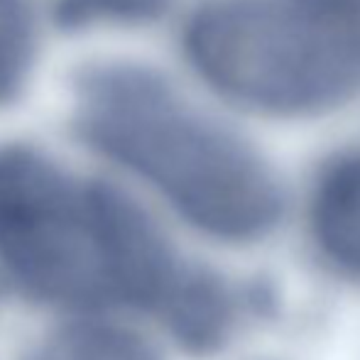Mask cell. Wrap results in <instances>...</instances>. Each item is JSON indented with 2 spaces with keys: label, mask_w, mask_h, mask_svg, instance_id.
<instances>
[{
  "label": "cell",
  "mask_w": 360,
  "mask_h": 360,
  "mask_svg": "<svg viewBox=\"0 0 360 360\" xmlns=\"http://www.w3.org/2000/svg\"><path fill=\"white\" fill-rule=\"evenodd\" d=\"M243 304L248 299L221 275L194 265L160 321L186 353L211 356L231 341Z\"/></svg>",
  "instance_id": "5b68a950"
},
{
  "label": "cell",
  "mask_w": 360,
  "mask_h": 360,
  "mask_svg": "<svg viewBox=\"0 0 360 360\" xmlns=\"http://www.w3.org/2000/svg\"><path fill=\"white\" fill-rule=\"evenodd\" d=\"M27 360H162L157 348L128 326L84 316L57 328Z\"/></svg>",
  "instance_id": "8992f818"
},
{
  "label": "cell",
  "mask_w": 360,
  "mask_h": 360,
  "mask_svg": "<svg viewBox=\"0 0 360 360\" xmlns=\"http://www.w3.org/2000/svg\"><path fill=\"white\" fill-rule=\"evenodd\" d=\"M74 13L105 18L115 22H140L150 20L165 10L167 0H69Z\"/></svg>",
  "instance_id": "ba28073f"
},
{
  "label": "cell",
  "mask_w": 360,
  "mask_h": 360,
  "mask_svg": "<svg viewBox=\"0 0 360 360\" xmlns=\"http://www.w3.org/2000/svg\"><path fill=\"white\" fill-rule=\"evenodd\" d=\"M32 54L34 27L25 0H0V103L20 89Z\"/></svg>",
  "instance_id": "52a82bcc"
},
{
  "label": "cell",
  "mask_w": 360,
  "mask_h": 360,
  "mask_svg": "<svg viewBox=\"0 0 360 360\" xmlns=\"http://www.w3.org/2000/svg\"><path fill=\"white\" fill-rule=\"evenodd\" d=\"M0 267L25 294L81 314L162 319L194 265L115 186L25 145L0 147Z\"/></svg>",
  "instance_id": "6da1fadb"
},
{
  "label": "cell",
  "mask_w": 360,
  "mask_h": 360,
  "mask_svg": "<svg viewBox=\"0 0 360 360\" xmlns=\"http://www.w3.org/2000/svg\"><path fill=\"white\" fill-rule=\"evenodd\" d=\"M309 233L338 275L360 282V152L323 167L309 199Z\"/></svg>",
  "instance_id": "277c9868"
},
{
  "label": "cell",
  "mask_w": 360,
  "mask_h": 360,
  "mask_svg": "<svg viewBox=\"0 0 360 360\" xmlns=\"http://www.w3.org/2000/svg\"><path fill=\"white\" fill-rule=\"evenodd\" d=\"M186 54L221 94L272 115H314L360 94V0H209Z\"/></svg>",
  "instance_id": "3957f363"
},
{
  "label": "cell",
  "mask_w": 360,
  "mask_h": 360,
  "mask_svg": "<svg viewBox=\"0 0 360 360\" xmlns=\"http://www.w3.org/2000/svg\"><path fill=\"white\" fill-rule=\"evenodd\" d=\"M74 125L218 243H257L282 221L285 196L270 165L150 69L110 62L81 72Z\"/></svg>",
  "instance_id": "7a4b0ae2"
}]
</instances>
